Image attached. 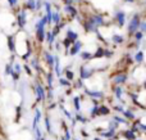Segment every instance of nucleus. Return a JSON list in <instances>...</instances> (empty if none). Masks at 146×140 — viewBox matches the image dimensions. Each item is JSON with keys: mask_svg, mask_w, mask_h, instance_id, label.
I'll return each instance as SVG.
<instances>
[{"mask_svg": "<svg viewBox=\"0 0 146 140\" xmlns=\"http://www.w3.org/2000/svg\"><path fill=\"white\" fill-rule=\"evenodd\" d=\"M45 25H48V21H46V17H41L40 19L37 21L36 23V37H37V41L38 43H42L45 40V36H46V32H45Z\"/></svg>", "mask_w": 146, "mask_h": 140, "instance_id": "f257e3e1", "label": "nucleus"}, {"mask_svg": "<svg viewBox=\"0 0 146 140\" xmlns=\"http://www.w3.org/2000/svg\"><path fill=\"white\" fill-rule=\"evenodd\" d=\"M140 23H141V21H140V15L135 14L133 17L131 18L129 23H128V35L133 36L135 33L140 30Z\"/></svg>", "mask_w": 146, "mask_h": 140, "instance_id": "f03ea898", "label": "nucleus"}, {"mask_svg": "<svg viewBox=\"0 0 146 140\" xmlns=\"http://www.w3.org/2000/svg\"><path fill=\"white\" fill-rule=\"evenodd\" d=\"M127 80H128V75L126 73V72H119V73H115L113 77H111V81H113L114 85H123L127 82Z\"/></svg>", "mask_w": 146, "mask_h": 140, "instance_id": "7ed1b4c3", "label": "nucleus"}, {"mask_svg": "<svg viewBox=\"0 0 146 140\" xmlns=\"http://www.w3.org/2000/svg\"><path fill=\"white\" fill-rule=\"evenodd\" d=\"M35 91H36V97H37V102H44L46 99V91L41 84H36Z\"/></svg>", "mask_w": 146, "mask_h": 140, "instance_id": "20e7f679", "label": "nucleus"}, {"mask_svg": "<svg viewBox=\"0 0 146 140\" xmlns=\"http://www.w3.org/2000/svg\"><path fill=\"white\" fill-rule=\"evenodd\" d=\"M92 75H94V69L90 68L88 66H82V67L80 68L81 80H87V79H90Z\"/></svg>", "mask_w": 146, "mask_h": 140, "instance_id": "39448f33", "label": "nucleus"}, {"mask_svg": "<svg viewBox=\"0 0 146 140\" xmlns=\"http://www.w3.org/2000/svg\"><path fill=\"white\" fill-rule=\"evenodd\" d=\"M88 19H90V22L92 23L96 28L104 26V18H103V15H101V14H94V15H91Z\"/></svg>", "mask_w": 146, "mask_h": 140, "instance_id": "423d86ee", "label": "nucleus"}, {"mask_svg": "<svg viewBox=\"0 0 146 140\" xmlns=\"http://www.w3.org/2000/svg\"><path fill=\"white\" fill-rule=\"evenodd\" d=\"M44 59H45L48 67L51 69V71H53L54 64H55V55H53V54L49 53V51H45V53H44Z\"/></svg>", "mask_w": 146, "mask_h": 140, "instance_id": "0eeeda50", "label": "nucleus"}, {"mask_svg": "<svg viewBox=\"0 0 146 140\" xmlns=\"http://www.w3.org/2000/svg\"><path fill=\"white\" fill-rule=\"evenodd\" d=\"M17 23L22 28L26 26V23H27V13H26V10H21L17 14Z\"/></svg>", "mask_w": 146, "mask_h": 140, "instance_id": "6e6552de", "label": "nucleus"}, {"mask_svg": "<svg viewBox=\"0 0 146 140\" xmlns=\"http://www.w3.org/2000/svg\"><path fill=\"white\" fill-rule=\"evenodd\" d=\"M114 18H115V21H117L119 27H123L124 22H126V13H124L123 10H118V12L114 14Z\"/></svg>", "mask_w": 146, "mask_h": 140, "instance_id": "1a4fd4ad", "label": "nucleus"}, {"mask_svg": "<svg viewBox=\"0 0 146 140\" xmlns=\"http://www.w3.org/2000/svg\"><path fill=\"white\" fill-rule=\"evenodd\" d=\"M81 48H82V43L81 41H74V43L72 44L71 46V50H69V53H71V55H77L78 53H80Z\"/></svg>", "mask_w": 146, "mask_h": 140, "instance_id": "9d476101", "label": "nucleus"}, {"mask_svg": "<svg viewBox=\"0 0 146 140\" xmlns=\"http://www.w3.org/2000/svg\"><path fill=\"white\" fill-rule=\"evenodd\" d=\"M86 94L90 95L94 100H98V99H101L104 98V93L103 91H91V90H87L86 89Z\"/></svg>", "mask_w": 146, "mask_h": 140, "instance_id": "9b49d317", "label": "nucleus"}, {"mask_svg": "<svg viewBox=\"0 0 146 140\" xmlns=\"http://www.w3.org/2000/svg\"><path fill=\"white\" fill-rule=\"evenodd\" d=\"M8 48H9V50L12 51V53L15 51V37H14V35L8 36Z\"/></svg>", "mask_w": 146, "mask_h": 140, "instance_id": "f8f14e48", "label": "nucleus"}, {"mask_svg": "<svg viewBox=\"0 0 146 140\" xmlns=\"http://www.w3.org/2000/svg\"><path fill=\"white\" fill-rule=\"evenodd\" d=\"M64 10H66V12H69L68 14L71 15V17H73V18L77 17V10H76V8L73 7V4H67L66 7H64Z\"/></svg>", "mask_w": 146, "mask_h": 140, "instance_id": "ddd939ff", "label": "nucleus"}, {"mask_svg": "<svg viewBox=\"0 0 146 140\" xmlns=\"http://www.w3.org/2000/svg\"><path fill=\"white\" fill-rule=\"evenodd\" d=\"M113 91L115 94V98L117 99H122V94H123V89H122L121 85H115L113 87Z\"/></svg>", "mask_w": 146, "mask_h": 140, "instance_id": "4468645a", "label": "nucleus"}, {"mask_svg": "<svg viewBox=\"0 0 146 140\" xmlns=\"http://www.w3.org/2000/svg\"><path fill=\"white\" fill-rule=\"evenodd\" d=\"M66 37H68L69 40H72L73 43H74V41L78 40V33L76 32V31H73V30H68V31H67V36H66Z\"/></svg>", "mask_w": 146, "mask_h": 140, "instance_id": "2eb2a0df", "label": "nucleus"}, {"mask_svg": "<svg viewBox=\"0 0 146 140\" xmlns=\"http://www.w3.org/2000/svg\"><path fill=\"white\" fill-rule=\"evenodd\" d=\"M123 136L128 140H136V136H135V131L133 130H127L123 133Z\"/></svg>", "mask_w": 146, "mask_h": 140, "instance_id": "dca6fc26", "label": "nucleus"}, {"mask_svg": "<svg viewBox=\"0 0 146 140\" xmlns=\"http://www.w3.org/2000/svg\"><path fill=\"white\" fill-rule=\"evenodd\" d=\"M109 113H110V109L106 105H99V115L100 116H108Z\"/></svg>", "mask_w": 146, "mask_h": 140, "instance_id": "f3484780", "label": "nucleus"}, {"mask_svg": "<svg viewBox=\"0 0 146 140\" xmlns=\"http://www.w3.org/2000/svg\"><path fill=\"white\" fill-rule=\"evenodd\" d=\"M26 8L28 10H35L36 9V0H26Z\"/></svg>", "mask_w": 146, "mask_h": 140, "instance_id": "a211bd4d", "label": "nucleus"}, {"mask_svg": "<svg viewBox=\"0 0 146 140\" xmlns=\"http://www.w3.org/2000/svg\"><path fill=\"white\" fill-rule=\"evenodd\" d=\"M113 41H114V44H122L124 41V36H122V35H118V33H114L113 35Z\"/></svg>", "mask_w": 146, "mask_h": 140, "instance_id": "6ab92c4d", "label": "nucleus"}, {"mask_svg": "<svg viewBox=\"0 0 146 140\" xmlns=\"http://www.w3.org/2000/svg\"><path fill=\"white\" fill-rule=\"evenodd\" d=\"M58 23H60V13L53 10V25H58Z\"/></svg>", "mask_w": 146, "mask_h": 140, "instance_id": "aec40b11", "label": "nucleus"}, {"mask_svg": "<svg viewBox=\"0 0 146 140\" xmlns=\"http://www.w3.org/2000/svg\"><path fill=\"white\" fill-rule=\"evenodd\" d=\"M46 79H48V86L49 89H53V80H54V76H53V72H49L48 75H46Z\"/></svg>", "mask_w": 146, "mask_h": 140, "instance_id": "412c9836", "label": "nucleus"}, {"mask_svg": "<svg viewBox=\"0 0 146 140\" xmlns=\"http://www.w3.org/2000/svg\"><path fill=\"white\" fill-rule=\"evenodd\" d=\"M142 61H144V53L142 51H139V53L135 54V62L136 63H142Z\"/></svg>", "mask_w": 146, "mask_h": 140, "instance_id": "4be33fe9", "label": "nucleus"}, {"mask_svg": "<svg viewBox=\"0 0 146 140\" xmlns=\"http://www.w3.org/2000/svg\"><path fill=\"white\" fill-rule=\"evenodd\" d=\"M104 50H105L104 48H99L98 51L92 54V58L95 59V58H101V57H104Z\"/></svg>", "mask_w": 146, "mask_h": 140, "instance_id": "5701e85b", "label": "nucleus"}, {"mask_svg": "<svg viewBox=\"0 0 146 140\" xmlns=\"http://www.w3.org/2000/svg\"><path fill=\"white\" fill-rule=\"evenodd\" d=\"M81 58H82L83 61L92 59V53H90V51H82V53H81Z\"/></svg>", "mask_w": 146, "mask_h": 140, "instance_id": "b1692460", "label": "nucleus"}, {"mask_svg": "<svg viewBox=\"0 0 146 140\" xmlns=\"http://www.w3.org/2000/svg\"><path fill=\"white\" fill-rule=\"evenodd\" d=\"M122 115H123L126 118H128V120H135V115L131 112V111H127V109H124L123 112H122Z\"/></svg>", "mask_w": 146, "mask_h": 140, "instance_id": "393cba45", "label": "nucleus"}, {"mask_svg": "<svg viewBox=\"0 0 146 140\" xmlns=\"http://www.w3.org/2000/svg\"><path fill=\"white\" fill-rule=\"evenodd\" d=\"M31 67H33V68L36 69V71H40V66H38V61L36 58H32V61H31Z\"/></svg>", "mask_w": 146, "mask_h": 140, "instance_id": "a878e982", "label": "nucleus"}, {"mask_svg": "<svg viewBox=\"0 0 146 140\" xmlns=\"http://www.w3.org/2000/svg\"><path fill=\"white\" fill-rule=\"evenodd\" d=\"M90 115H91V117H98V116H100L99 115V105H95V107L91 109Z\"/></svg>", "mask_w": 146, "mask_h": 140, "instance_id": "bb28decb", "label": "nucleus"}, {"mask_svg": "<svg viewBox=\"0 0 146 140\" xmlns=\"http://www.w3.org/2000/svg\"><path fill=\"white\" fill-rule=\"evenodd\" d=\"M144 35H145V33L142 32V31H137V32L133 35V36H135V40H136V41H140L142 37H144Z\"/></svg>", "mask_w": 146, "mask_h": 140, "instance_id": "cd10ccee", "label": "nucleus"}, {"mask_svg": "<svg viewBox=\"0 0 146 140\" xmlns=\"http://www.w3.org/2000/svg\"><path fill=\"white\" fill-rule=\"evenodd\" d=\"M45 127L48 130V133H51V127H50V118L46 116L45 117Z\"/></svg>", "mask_w": 146, "mask_h": 140, "instance_id": "c85d7f7f", "label": "nucleus"}, {"mask_svg": "<svg viewBox=\"0 0 146 140\" xmlns=\"http://www.w3.org/2000/svg\"><path fill=\"white\" fill-rule=\"evenodd\" d=\"M73 103H74L76 111H80L81 107H80V99H78V97H74V98H73Z\"/></svg>", "mask_w": 146, "mask_h": 140, "instance_id": "c756f323", "label": "nucleus"}, {"mask_svg": "<svg viewBox=\"0 0 146 140\" xmlns=\"http://www.w3.org/2000/svg\"><path fill=\"white\" fill-rule=\"evenodd\" d=\"M63 44H64V46H66V48L68 49V48H71V46H72L73 41H72V40H69L68 37H66V39H64V41H63Z\"/></svg>", "mask_w": 146, "mask_h": 140, "instance_id": "7c9ffc66", "label": "nucleus"}, {"mask_svg": "<svg viewBox=\"0 0 146 140\" xmlns=\"http://www.w3.org/2000/svg\"><path fill=\"white\" fill-rule=\"evenodd\" d=\"M66 77H67V80H74V72H72V71H67L66 72Z\"/></svg>", "mask_w": 146, "mask_h": 140, "instance_id": "2f4dec72", "label": "nucleus"}, {"mask_svg": "<svg viewBox=\"0 0 146 140\" xmlns=\"http://www.w3.org/2000/svg\"><path fill=\"white\" fill-rule=\"evenodd\" d=\"M59 82H60L62 86H69V80H66V79H59Z\"/></svg>", "mask_w": 146, "mask_h": 140, "instance_id": "473e14b6", "label": "nucleus"}, {"mask_svg": "<svg viewBox=\"0 0 146 140\" xmlns=\"http://www.w3.org/2000/svg\"><path fill=\"white\" fill-rule=\"evenodd\" d=\"M111 135H114V130H110V129H109V131H106V133H103L104 138H110Z\"/></svg>", "mask_w": 146, "mask_h": 140, "instance_id": "72a5a7b5", "label": "nucleus"}, {"mask_svg": "<svg viewBox=\"0 0 146 140\" xmlns=\"http://www.w3.org/2000/svg\"><path fill=\"white\" fill-rule=\"evenodd\" d=\"M13 68H14V71L17 72V73H21V71H22V68H21L19 63H14V64H13Z\"/></svg>", "mask_w": 146, "mask_h": 140, "instance_id": "f704fd0d", "label": "nucleus"}, {"mask_svg": "<svg viewBox=\"0 0 146 140\" xmlns=\"http://www.w3.org/2000/svg\"><path fill=\"white\" fill-rule=\"evenodd\" d=\"M140 31H142L144 33H146V22H145V21L140 23Z\"/></svg>", "mask_w": 146, "mask_h": 140, "instance_id": "c9c22d12", "label": "nucleus"}, {"mask_svg": "<svg viewBox=\"0 0 146 140\" xmlns=\"http://www.w3.org/2000/svg\"><path fill=\"white\" fill-rule=\"evenodd\" d=\"M114 121H117V122L127 123V120H126V118H121V117H118V116H115V117H114Z\"/></svg>", "mask_w": 146, "mask_h": 140, "instance_id": "e433bc0d", "label": "nucleus"}, {"mask_svg": "<svg viewBox=\"0 0 146 140\" xmlns=\"http://www.w3.org/2000/svg\"><path fill=\"white\" fill-rule=\"evenodd\" d=\"M8 3H9V5H10L12 8H14L15 5L18 4V0H8Z\"/></svg>", "mask_w": 146, "mask_h": 140, "instance_id": "4c0bfd02", "label": "nucleus"}, {"mask_svg": "<svg viewBox=\"0 0 146 140\" xmlns=\"http://www.w3.org/2000/svg\"><path fill=\"white\" fill-rule=\"evenodd\" d=\"M76 120H78L80 122H86V118H85V117H82L81 115H77V116H76Z\"/></svg>", "mask_w": 146, "mask_h": 140, "instance_id": "58836bf2", "label": "nucleus"}, {"mask_svg": "<svg viewBox=\"0 0 146 140\" xmlns=\"http://www.w3.org/2000/svg\"><path fill=\"white\" fill-rule=\"evenodd\" d=\"M41 5H42V1H41V0H37V1H36V9H40Z\"/></svg>", "mask_w": 146, "mask_h": 140, "instance_id": "ea45409f", "label": "nucleus"}, {"mask_svg": "<svg viewBox=\"0 0 146 140\" xmlns=\"http://www.w3.org/2000/svg\"><path fill=\"white\" fill-rule=\"evenodd\" d=\"M25 69H26V71H27V73L30 75V76H31V75H32V72H31V69H30V67H28V66H25Z\"/></svg>", "mask_w": 146, "mask_h": 140, "instance_id": "a19ab883", "label": "nucleus"}, {"mask_svg": "<svg viewBox=\"0 0 146 140\" xmlns=\"http://www.w3.org/2000/svg\"><path fill=\"white\" fill-rule=\"evenodd\" d=\"M140 129H141V130H144V131H146V125H140Z\"/></svg>", "mask_w": 146, "mask_h": 140, "instance_id": "79ce46f5", "label": "nucleus"}, {"mask_svg": "<svg viewBox=\"0 0 146 140\" xmlns=\"http://www.w3.org/2000/svg\"><path fill=\"white\" fill-rule=\"evenodd\" d=\"M124 1H128V3H132V1H133V0H124Z\"/></svg>", "mask_w": 146, "mask_h": 140, "instance_id": "37998d69", "label": "nucleus"}, {"mask_svg": "<svg viewBox=\"0 0 146 140\" xmlns=\"http://www.w3.org/2000/svg\"><path fill=\"white\" fill-rule=\"evenodd\" d=\"M40 140H45V139H44V138H41V139H40Z\"/></svg>", "mask_w": 146, "mask_h": 140, "instance_id": "c03bdc74", "label": "nucleus"}, {"mask_svg": "<svg viewBox=\"0 0 146 140\" xmlns=\"http://www.w3.org/2000/svg\"><path fill=\"white\" fill-rule=\"evenodd\" d=\"M74 1H76V0H73V3H74Z\"/></svg>", "mask_w": 146, "mask_h": 140, "instance_id": "a18cd8bd", "label": "nucleus"}]
</instances>
